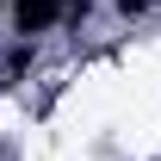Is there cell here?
Instances as JSON below:
<instances>
[{"instance_id":"1","label":"cell","mask_w":161,"mask_h":161,"mask_svg":"<svg viewBox=\"0 0 161 161\" xmlns=\"http://www.w3.org/2000/svg\"><path fill=\"white\" fill-rule=\"evenodd\" d=\"M56 19H87V0H13V31H50Z\"/></svg>"},{"instance_id":"2","label":"cell","mask_w":161,"mask_h":161,"mask_svg":"<svg viewBox=\"0 0 161 161\" xmlns=\"http://www.w3.org/2000/svg\"><path fill=\"white\" fill-rule=\"evenodd\" d=\"M118 13H124V19H136V13H149V0H118Z\"/></svg>"}]
</instances>
